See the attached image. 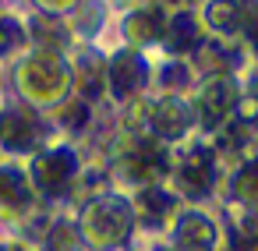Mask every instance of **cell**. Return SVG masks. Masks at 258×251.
Instances as JSON below:
<instances>
[{
	"label": "cell",
	"mask_w": 258,
	"mask_h": 251,
	"mask_svg": "<svg viewBox=\"0 0 258 251\" xmlns=\"http://www.w3.org/2000/svg\"><path fill=\"white\" fill-rule=\"evenodd\" d=\"M11 82L15 92L25 106L50 113L53 106H60L64 99L75 96V82H71V60L60 53H43V50H25L15 68H11Z\"/></svg>",
	"instance_id": "obj_1"
},
{
	"label": "cell",
	"mask_w": 258,
	"mask_h": 251,
	"mask_svg": "<svg viewBox=\"0 0 258 251\" xmlns=\"http://www.w3.org/2000/svg\"><path fill=\"white\" fill-rule=\"evenodd\" d=\"M75 226H78V237L89 251H120L131 244V237L138 230V216H135L127 195L96 191L82 202Z\"/></svg>",
	"instance_id": "obj_2"
},
{
	"label": "cell",
	"mask_w": 258,
	"mask_h": 251,
	"mask_svg": "<svg viewBox=\"0 0 258 251\" xmlns=\"http://www.w3.org/2000/svg\"><path fill=\"white\" fill-rule=\"evenodd\" d=\"M25 177H29L32 195L43 202H64L68 195H75L82 180V156L75 142L53 138L50 145H43L36 156H29Z\"/></svg>",
	"instance_id": "obj_3"
},
{
	"label": "cell",
	"mask_w": 258,
	"mask_h": 251,
	"mask_svg": "<svg viewBox=\"0 0 258 251\" xmlns=\"http://www.w3.org/2000/svg\"><path fill=\"white\" fill-rule=\"evenodd\" d=\"M166 187L180 198V202H205L223 187V163L212 152V145L202 142H187L177 156H170V173H166Z\"/></svg>",
	"instance_id": "obj_4"
},
{
	"label": "cell",
	"mask_w": 258,
	"mask_h": 251,
	"mask_svg": "<svg viewBox=\"0 0 258 251\" xmlns=\"http://www.w3.org/2000/svg\"><path fill=\"white\" fill-rule=\"evenodd\" d=\"M138 110L142 113H127V128H131L127 135H149L159 145L173 149V145L187 142L195 131V113H191L187 96L159 92L156 99H138Z\"/></svg>",
	"instance_id": "obj_5"
},
{
	"label": "cell",
	"mask_w": 258,
	"mask_h": 251,
	"mask_svg": "<svg viewBox=\"0 0 258 251\" xmlns=\"http://www.w3.org/2000/svg\"><path fill=\"white\" fill-rule=\"evenodd\" d=\"M244 99V85L237 75H202L195 82V89L187 92L191 113H195V131H202L205 138L212 131H219L240 106Z\"/></svg>",
	"instance_id": "obj_6"
},
{
	"label": "cell",
	"mask_w": 258,
	"mask_h": 251,
	"mask_svg": "<svg viewBox=\"0 0 258 251\" xmlns=\"http://www.w3.org/2000/svg\"><path fill=\"white\" fill-rule=\"evenodd\" d=\"M170 149L159 145L149 135H124V142L113 152V173L127 187H149V184H166L170 173Z\"/></svg>",
	"instance_id": "obj_7"
},
{
	"label": "cell",
	"mask_w": 258,
	"mask_h": 251,
	"mask_svg": "<svg viewBox=\"0 0 258 251\" xmlns=\"http://www.w3.org/2000/svg\"><path fill=\"white\" fill-rule=\"evenodd\" d=\"M152 85V57L135 46H117L106 53V99L127 106Z\"/></svg>",
	"instance_id": "obj_8"
},
{
	"label": "cell",
	"mask_w": 258,
	"mask_h": 251,
	"mask_svg": "<svg viewBox=\"0 0 258 251\" xmlns=\"http://www.w3.org/2000/svg\"><path fill=\"white\" fill-rule=\"evenodd\" d=\"M53 138L57 135H53L46 113H39L25 103L0 106V149L8 156H36Z\"/></svg>",
	"instance_id": "obj_9"
},
{
	"label": "cell",
	"mask_w": 258,
	"mask_h": 251,
	"mask_svg": "<svg viewBox=\"0 0 258 251\" xmlns=\"http://www.w3.org/2000/svg\"><path fill=\"white\" fill-rule=\"evenodd\" d=\"M166 226V244L173 251H219V223L198 205H180Z\"/></svg>",
	"instance_id": "obj_10"
},
{
	"label": "cell",
	"mask_w": 258,
	"mask_h": 251,
	"mask_svg": "<svg viewBox=\"0 0 258 251\" xmlns=\"http://www.w3.org/2000/svg\"><path fill=\"white\" fill-rule=\"evenodd\" d=\"M166 18L170 11L159 0H138L131 4L120 18V46H135V50H159L163 32H166Z\"/></svg>",
	"instance_id": "obj_11"
},
{
	"label": "cell",
	"mask_w": 258,
	"mask_h": 251,
	"mask_svg": "<svg viewBox=\"0 0 258 251\" xmlns=\"http://www.w3.org/2000/svg\"><path fill=\"white\" fill-rule=\"evenodd\" d=\"M68 60H71L75 96L85 99L89 106L106 103V53H99L92 46H78Z\"/></svg>",
	"instance_id": "obj_12"
},
{
	"label": "cell",
	"mask_w": 258,
	"mask_h": 251,
	"mask_svg": "<svg viewBox=\"0 0 258 251\" xmlns=\"http://www.w3.org/2000/svg\"><path fill=\"white\" fill-rule=\"evenodd\" d=\"M36 195L29 187L25 166L0 163V223H25L36 209Z\"/></svg>",
	"instance_id": "obj_13"
},
{
	"label": "cell",
	"mask_w": 258,
	"mask_h": 251,
	"mask_svg": "<svg viewBox=\"0 0 258 251\" xmlns=\"http://www.w3.org/2000/svg\"><path fill=\"white\" fill-rule=\"evenodd\" d=\"M205 39H209V36H205V29H202V22H198V8L187 4V8H173V11H170L159 50H163V57H187V60H191V53H195Z\"/></svg>",
	"instance_id": "obj_14"
},
{
	"label": "cell",
	"mask_w": 258,
	"mask_h": 251,
	"mask_svg": "<svg viewBox=\"0 0 258 251\" xmlns=\"http://www.w3.org/2000/svg\"><path fill=\"white\" fill-rule=\"evenodd\" d=\"M25 22V36H29V50H43V53H60V57H71L78 50L71 29L64 18L57 15H43V11H32Z\"/></svg>",
	"instance_id": "obj_15"
},
{
	"label": "cell",
	"mask_w": 258,
	"mask_h": 251,
	"mask_svg": "<svg viewBox=\"0 0 258 251\" xmlns=\"http://www.w3.org/2000/svg\"><path fill=\"white\" fill-rule=\"evenodd\" d=\"M191 64L202 75H237L247 68V53L240 50V43H219V39H205L195 53H191Z\"/></svg>",
	"instance_id": "obj_16"
},
{
	"label": "cell",
	"mask_w": 258,
	"mask_h": 251,
	"mask_svg": "<svg viewBox=\"0 0 258 251\" xmlns=\"http://www.w3.org/2000/svg\"><path fill=\"white\" fill-rule=\"evenodd\" d=\"M223 187L233 209L258 216V152H247L244 159H237L233 170L223 177Z\"/></svg>",
	"instance_id": "obj_17"
},
{
	"label": "cell",
	"mask_w": 258,
	"mask_h": 251,
	"mask_svg": "<svg viewBox=\"0 0 258 251\" xmlns=\"http://www.w3.org/2000/svg\"><path fill=\"white\" fill-rule=\"evenodd\" d=\"M198 22H202L209 39L237 43V36H240V0H202Z\"/></svg>",
	"instance_id": "obj_18"
},
{
	"label": "cell",
	"mask_w": 258,
	"mask_h": 251,
	"mask_svg": "<svg viewBox=\"0 0 258 251\" xmlns=\"http://www.w3.org/2000/svg\"><path fill=\"white\" fill-rule=\"evenodd\" d=\"M131 209H135L138 223H149V226H166V223L177 216L180 198H177L166 184H149V187H138V191H135Z\"/></svg>",
	"instance_id": "obj_19"
},
{
	"label": "cell",
	"mask_w": 258,
	"mask_h": 251,
	"mask_svg": "<svg viewBox=\"0 0 258 251\" xmlns=\"http://www.w3.org/2000/svg\"><path fill=\"white\" fill-rule=\"evenodd\" d=\"M64 22H68L75 43H96L99 32L110 25V0H78Z\"/></svg>",
	"instance_id": "obj_20"
},
{
	"label": "cell",
	"mask_w": 258,
	"mask_h": 251,
	"mask_svg": "<svg viewBox=\"0 0 258 251\" xmlns=\"http://www.w3.org/2000/svg\"><path fill=\"white\" fill-rule=\"evenodd\" d=\"M198 82V71L187 57H163L159 64H152V85H159V92L166 96H187Z\"/></svg>",
	"instance_id": "obj_21"
},
{
	"label": "cell",
	"mask_w": 258,
	"mask_h": 251,
	"mask_svg": "<svg viewBox=\"0 0 258 251\" xmlns=\"http://www.w3.org/2000/svg\"><path fill=\"white\" fill-rule=\"evenodd\" d=\"M92 110L96 106H89L85 99H78V96H71V99H64L60 106H53L50 113H46V120H50V128H53V135H60V138H78L89 124H92Z\"/></svg>",
	"instance_id": "obj_22"
},
{
	"label": "cell",
	"mask_w": 258,
	"mask_h": 251,
	"mask_svg": "<svg viewBox=\"0 0 258 251\" xmlns=\"http://www.w3.org/2000/svg\"><path fill=\"white\" fill-rule=\"evenodd\" d=\"M219 240L223 251H258V216L251 212H230L226 216V226H219Z\"/></svg>",
	"instance_id": "obj_23"
},
{
	"label": "cell",
	"mask_w": 258,
	"mask_h": 251,
	"mask_svg": "<svg viewBox=\"0 0 258 251\" xmlns=\"http://www.w3.org/2000/svg\"><path fill=\"white\" fill-rule=\"evenodd\" d=\"M29 50V36H25V22L11 11H0V64L4 60H18Z\"/></svg>",
	"instance_id": "obj_24"
},
{
	"label": "cell",
	"mask_w": 258,
	"mask_h": 251,
	"mask_svg": "<svg viewBox=\"0 0 258 251\" xmlns=\"http://www.w3.org/2000/svg\"><path fill=\"white\" fill-rule=\"evenodd\" d=\"M39 251H85V244H82V237H78V226H75V219H68V216H57V219L50 223V230L43 233V244H39Z\"/></svg>",
	"instance_id": "obj_25"
},
{
	"label": "cell",
	"mask_w": 258,
	"mask_h": 251,
	"mask_svg": "<svg viewBox=\"0 0 258 251\" xmlns=\"http://www.w3.org/2000/svg\"><path fill=\"white\" fill-rule=\"evenodd\" d=\"M240 50L258 60V0H240Z\"/></svg>",
	"instance_id": "obj_26"
},
{
	"label": "cell",
	"mask_w": 258,
	"mask_h": 251,
	"mask_svg": "<svg viewBox=\"0 0 258 251\" xmlns=\"http://www.w3.org/2000/svg\"><path fill=\"white\" fill-rule=\"evenodd\" d=\"M32 11H43V15H57V18H68L75 11L78 0H29Z\"/></svg>",
	"instance_id": "obj_27"
},
{
	"label": "cell",
	"mask_w": 258,
	"mask_h": 251,
	"mask_svg": "<svg viewBox=\"0 0 258 251\" xmlns=\"http://www.w3.org/2000/svg\"><path fill=\"white\" fill-rule=\"evenodd\" d=\"M240 85H244V96H251V99L258 103V60L244 71V82H240Z\"/></svg>",
	"instance_id": "obj_28"
},
{
	"label": "cell",
	"mask_w": 258,
	"mask_h": 251,
	"mask_svg": "<svg viewBox=\"0 0 258 251\" xmlns=\"http://www.w3.org/2000/svg\"><path fill=\"white\" fill-rule=\"evenodd\" d=\"M0 251H36V247H29L25 240H0Z\"/></svg>",
	"instance_id": "obj_29"
},
{
	"label": "cell",
	"mask_w": 258,
	"mask_h": 251,
	"mask_svg": "<svg viewBox=\"0 0 258 251\" xmlns=\"http://www.w3.org/2000/svg\"><path fill=\"white\" fill-rule=\"evenodd\" d=\"M159 4H163L166 11H173V8H187V4H191V0H159Z\"/></svg>",
	"instance_id": "obj_30"
},
{
	"label": "cell",
	"mask_w": 258,
	"mask_h": 251,
	"mask_svg": "<svg viewBox=\"0 0 258 251\" xmlns=\"http://www.w3.org/2000/svg\"><path fill=\"white\" fill-rule=\"evenodd\" d=\"M152 251H173V247H170V244H163V247H152Z\"/></svg>",
	"instance_id": "obj_31"
},
{
	"label": "cell",
	"mask_w": 258,
	"mask_h": 251,
	"mask_svg": "<svg viewBox=\"0 0 258 251\" xmlns=\"http://www.w3.org/2000/svg\"><path fill=\"white\" fill-rule=\"evenodd\" d=\"M0 8H4V0H0Z\"/></svg>",
	"instance_id": "obj_32"
}]
</instances>
